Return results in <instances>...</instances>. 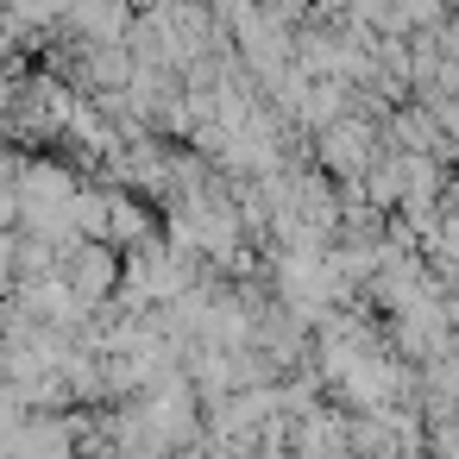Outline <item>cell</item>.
Here are the masks:
<instances>
[{
	"label": "cell",
	"instance_id": "obj_3",
	"mask_svg": "<svg viewBox=\"0 0 459 459\" xmlns=\"http://www.w3.org/2000/svg\"><path fill=\"white\" fill-rule=\"evenodd\" d=\"M333 170H365V126H327V152H321Z\"/></svg>",
	"mask_w": 459,
	"mask_h": 459
},
{
	"label": "cell",
	"instance_id": "obj_2",
	"mask_svg": "<svg viewBox=\"0 0 459 459\" xmlns=\"http://www.w3.org/2000/svg\"><path fill=\"white\" fill-rule=\"evenodd\" d=\"M70 20H76L82 32H95L101 45H114V39L126 32V7H120V0H76Z\"/></svg>",
	"mask_w": 459,
	"mask_h": 459
},
{
	"label": "cell",
	"instance_id": "obj_1",
	"mask_svg": "<svg viewBox=\"0 0 459 459\" xmlns=\"http://www.w3.org/2000/svg\"><path fill=\"white\" fill-rule=\"evenodd\" d=\"M114 277H120V264H114V252H108L101 239H76V246H70V258H64V283H70L82 302H101V296L114 290Z\"/></svg>",
	"mask_w": 459,
	"mask_h": 459
}]
</instances>
